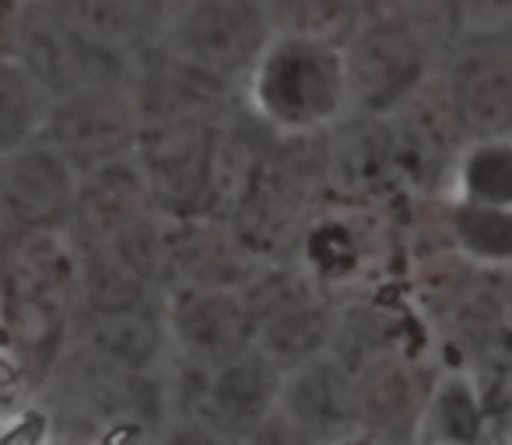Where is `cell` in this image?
I'll return each instance as SVG.
<instances>
[{"mask_svg":"<svg viewBox=\"0 0 512 445\" xmlns=\"http://www.w3.org/2000/svg\"><path fill=\"white\" fill-rule=\"evenodd\" d=\"M239 102L274 134H313L348 113L337 46L271 36L239 85Z\"/></svg>","mask_w":512,"mask_h":445,"instance_id":"obj_1","label":"cell"},{"mask_svg":"<svg viewBox=\"0 0 512 445\" xmlns=\"http://www.w3.org/2000/svg\"><path fill=\"white\" fill-rule=\"evenodd\" d=\"M442 46L432 29L400 15L362 18L341 46L348 113L390 116L439 67Z\"/></svg>","mask_w":512,"mask_h":445,"instance_id":"obj_2","label":"cell"},{"mask_svg":"<svg viewBox=\"0 0 512 445\" xmlns=\"http://www.w3.org/2000/svg\"><path fill=\"white\" fill-rule=\"evenodd\" d=\"M214 144H218V116L141 123L130 158L141 172L151 207L162 218L200 221L221 214L214 193Z\"/></svg>","mask_w":512,"mask_h":445,"instance_id":"obj_3","label":"cell"},{"mask_svg":"<svg viewBox=\"0 0 512 445\" xmlns=\"http://www.w3.org/2000/svg\"><path fill=\"white\" fill-rule=\"evenodd\" d=\"M11 57L53 102L88 85L127 88L137 53L85 36L46 0H25Z\"/></svg>","mask_w":512,"mask_h":445,"instance_id":"obj_4","label":"cell"},{"mask_svg":"<svg viewBox=\"0 0 512 445\" xmlns=\"http://www.w3.org/2000/svg\"><path fill=\"white\" fill-rule=\"evenodd\" d=\"M271 36L264 0H179L158 43L239 88Z\"/></svg>","mask_w":512,"mask_h":445,"instance_id":"obj_5","label":"cell"},{"mask_svg":"<svg viewBox=\"0 0 512 445\" xmlns=\"http://www.w3.org/2000/svg\"><path fill=\"white\" fill-rule=\"evenodd\" d=\"M386 123L397 144L400 186L407 197H449V183L456 162L467 151V137L449 106L439 67L386 116Z\"/></svg>","mask_w":512,"mask_h":445,"instance_id":"obj_6","label":"cell"},{"mask_svg":"<svg viewBox=\"0 0 512 445\" xmlns=\"http://www.w3.org/2000/svg\"><path fill=\"white\" fill-rule=\"evenodd\" d=\"M137 134L141 116L127 88L88 85L50 102L39 141L50 144L78 176H85L134 155Z\"/></svg>","mask_w":512,"mask_h":445,"instance_id":"obj_7","label":"cell"},{"mask_svg":"<svg viewBox=\"0 0 512 445\" xmlns=\"http://www.w3.org/2000/svg\"><path fill=\"white\" fill-rule=\"evenodd\" d=\"M439 372L425 351H386L355 375L358 431L376 445H411Z\"/></svg>","mask_w":512,"mask_h":445,"instance_id":"obj_8","label":"cell"},{"mask_svg":"<svg viewBox=\"0 0 512 445\" xmlns=\"http://www.w3.org/2000/svg\"><path fill=\"white\" fill-rule=\"evenodd\" d=\"M439 78L467 144L512 137V43L442 50Z\"/></svg>","mask_w":512,"mask_h":445,"instance_id":"obj_9","label":"cell"},{"mask_svg":"<svg viewBox=\"0 0 512 445\" xmlns=\"http://www.w3.org/2000/svg\"><path fill=\"white\" fill-rule=\"evenodd\" d=\"M327 176L334 204H390L404 197L390 123L344 113L327 127Z\"/></svg>","mask_w":512,"mask_h":445,"instance_id":"obj_10","label":"cell"},{"mask_svg":"<svg viewBox=\"0 0 512 445\" xmlns=\"http://www.w3.org/2000/svg\"><path fill=\"white\" fill-rule=\"evenodd\" d=\"M127 92L134 99L141 123L214 120L239 99L235 85L214 78V74H207L204 67L190 64V60L176 57L162 43L137 50Z\"/></svg>","mask_w":512,"mask_h":445,"instance_id":"obj_11","label":"cell"},{"mask_svg":"<svg viewBox=\"0 0 512 445\" xmlns=\"http://www.w3.org/2000/svg\"><path fill=\"white\" fill-rule=\"evenodd\" d=\"M78 172L46 141H29L0 155V221L8 228L67 232Z\"/></svg>","mask_w":512,"mask_h":445,"instance_id":"obj_12","label":"cell"},{"mask_svg":"<svg viewBox=\"0 0 512 445\" xmlns=\"http://www.w3.org/2000/svg\"><path fill=\"white\" fill-rule=\"evenodd\" d=\"M67 351L85 361L123 372H155L169 358V330H165L162 302L137 309H74L67 330Z\"/></svg>","mask_w":512,"mask_h":445,"instance_id":"obj_13","label":"cell"},{"mask_svg":"<svg viewBox=\"0 0 512 445\" xmlns=\"http://www.w3.org/2000/svg\"><path fill=\"white\" fill-rule=\"evenodd\" d=\"M172 354L221 361L253 344V316L239 288H176L158 295Z\"/></svg>","mask_w":512,"mask_h":445,"instance_id":"obj_14","label":"cell"},{"mask_svg":"<svg viewBox=\"0 0 512 445\" xmlns=\"http://www.w3.org/2000/svg\"><path fill=\"white\" fill-rule=\"evenodd\" d=\"M278 410L295 431L320 445L358 435L355 379L330 354H316L281 375Z\"/></svg>","mask_w":512,"mask_h":445,"instance_id":"obj_15","label":"cell"},{"mask_svg":"<svg viewBox=\"0 0 512 445\" xmlns=\"http://www.w3.org/2000/svg\"><path fill=\"white\" fill-rule=\"evenodd\" d=\"M151 197L144 190V179L137 172L134 158H120L102 169H92L78 176V193H74L71 225L67 239L74 246H99L109 249L148 214Z\"/></svg>","mask_w":512,"mask_h":445,"instance_id":"obj_16","label":"cell"},{"mask_svg":"<svg viewBox=\"0 0 512 445\" xmlns=\"http://www.w3.org/2000/svg\"><path fill=\"white\" fill-rule=\"evenodd\" d=\"M256 263L235 246L221 218L169 221L162 263V291L176 288H242Z\"/></svg>","mask_w":512,"mask_h":445,"instance_id":"obj_17","label":"cell"},{"mask_svg":"<svg viewBox=\"0 0 512 445\" xmlns=\"http://www.w3.org/2000/svg\"><path fill=\"white\" fill-rule=\"evenodd\" d=\"M306 207H299L295 200H288L264 172L256 169L253 179L228 200V207L221 211L228 235L235 239V246L256 263H285L295 256L302 239V228L309 221Z\"/></svg>","mask_w":512,"mask_h":445,"instance_id":"obj_18","label":"cell"},{"mask_svg":"<svg viewBox=\"0 0 512 445\" xmlns=\"http://www.w3.org/2000/svg\"><path fill=\"white\" fill-rule=\"evenodd\" d=\"M57 298L78 305V260L67 232L8 228L0 249V302Z\"/></svg>","mask_w":512,"mask_h":445,"instance_id":"obj_19","label":"cell"},{"mask_svg":"<svg viewBox=\"0 0 512 445\" xmlns=\"http://www.w3.org/2000/svg\"><path fill=\"white\" fill-rule=\"evenodd\" d=\"M334 326H337V302H330L316 288H306L256 319L253 344L281 372H288V368L302 365V361L316 358V354H327Z\"/></svg>","mask_w":512,"mask_h":445,"instance_id":"obj_20","label":"cell"},{"mask_svg":"<svg viewBox=\"0 0 512 445\" xmlns=\"http://www.w3.org/2000/svg\"><path fill=\"white\" fill-rule=\"evenodd\" d=\"M260 172L306 211H316L330 200L327 176V130L313 134H274Z\"/></svg>","mask_w":512,"mask_h":445,"instance_id":"obj_21","label":"cell"},{"mask_svg":"<svg viewBox=\"0 0 512 445\" xmlns=\"http://www.w3.org/2000/svg\"><path fill=\"white\" fill-rule=\"evenodd\" d=\"M85 36L123 50H144L158 43L165 32V18L151 0H46Z\"/></svg>","mask_w":512,"mask_h":445,"instance_id":"obj_22","label":"cell"},{"mask_svg":"<svg viewBox=\"0 0 512 445\" xmlns=\"http://www.w3.org/2000/svg\"><path fill=\"white\" fill-rule=\"evenodd\" d=\"M74 260H78L81 309L116 312V309H137V305L158 302V291L141 274H134L120 256L109 253V249L74 246Z\"/></svg>","mask_w":512,"mask_h":445,"instance_id":"obj_23","label":"cell"},{"mask_svg":"<svg viewBox=\"0 0 512 445\" xmlns=\"http://www.w3.org/2000/svg\"><path fill=\"white\" fill-rule=\"evenodd\" d=\"M435 431V445H477L488 435V414H484L477 382L463 372H446L435 379L432 400L421 417V431Z\"/></svg>","mask_w":512,"mask_h":445,"instance_id":"obj_24","label":"cell"},{"mask_svg":"<svg viewBox=\"0 0 512 445\" xmlns=\"http://www.w3.org/2000/svg\"><path fill=\"white\" fill-rule=\"evenodd\" d=\"M449 242L477 267H509L512 260V207H484L446 197Z\"/></svg>","mask_w":512,"mask_h":445,"instance_id":"obj_25","label":"cell"},{"mask_svg":"<svg viewBox=\"0 0 512 445\" xmlns=\"http://www.w3.org/2000/svg\"><path fill=\"white\" fill-rule=\"evenodd\" d=\"M274 36L313 39L341 50L362 22L358 0H264Z\"/></svg>","mask_w":512,"mask_h":445,"instance_id":"obj_26","label":"cell"},{"mask_svg":"<svg viewBox=\"0 0 512 445\" xmlns=\"http://www.w3.org/2000/svg\"><path fill=\"white\" fill-rule=\"evenodd\" d=\"M449 200L512 207V141L467 144L449 183Z\"/></svg>","mask_w":512,"mask_h":445,"instance_id":"obj_27","label":"cell"},{"mask_svg":"<svg viewBox=\"0 0 512 445\" xmlns=\"http://www.w3.org/2000/svg\"><path fill=\"white\" fill-rule=\"evenodd\" d=\"M50 99L15 57H0V155L36 141Z\"/></svg>","mask_w":512,"mask_h":445,"instance_id":"obj_28","label":"cell"},{"mask_svg":"<svg viewBox=\"0 0 512 445\" xmlns=\"http://www.w3.org/2000/svg\"><path fill=\"white\" fill-rule=\"evenodd\" d=\"M512 43V0H449L439 22V46Z\"/></svg>","mask_w":512,"mask_h":445,"instance_id":"obj_29","label":"cell"},{"mask_svg":"<svg viewBox=\"0 0 512 445\" xmlns=\"http://www.w3.org/2000/svg\"><path fill=\"white\" fill-rule=\"evenodd\" d=\"M446 4L449 0H358V11H362V18L400 15V18H407V22L432 29L435 39H439V22H442Z\"/></svg>","mask_w":512,"mask_h":445,"instance_id":"obj_30","label":"cell"},{"mask_svg":"<svg viewBox=\"0 0 512 445\" xmlns=\"http://www.w3.org/2000/svg\"><path fill=\"white\" fill-rule=\"evenodd\" d=\"M32 393H36V386L25 375V368L18 365V358L8 347H0V424H8L15 414H22L29 407Z\"/></svg>","mask_w":512,"mask_h":445,"instance_id":"obj_31","label":"cell"},{"mask_svg":"<svg viewBox=\"0 0 512 445\" xmlns=\"http://www.w3.org/2000/svg\"><path fill=\"white\" fill-rule=\"evenodd\" d=\"M232 445H320L313 438H306L302 431H295L292 424L285 421L278 407L271 414H264L256 424H249L242 435L232 438Z\"/></svg>","mask_w":512,"mask_h":445,"instance_id":"obj_32","label":"cell"},{"mask_svg":"<svg viewBox=\"0 0 512 445\" xmlns=\"http://www.w3.org/2000/svg\"><path fill=\"white\" fill-rule=\"evenodd\" d=\"M53 438V421L46 414L43 403L25 407L22 414H15L8 424H0V445H43Z\"/></svg>","mask_w":512,"mask_h":445,"instance_id":"obj_33","label":"cell"},{"mask_svg":"<svg viewBox=\"0 0 512 445\" xmlns=\"http://www.w3.org/2000/svg\"><path fill=\"white\" fill-rule=\"evenodd\" d=\"M155 445H232V438L197 417H169L155 435Z\"/></svg>","mask_w":512,"mask_h":445,"instance_id":"obj_34","label":"cell"},{"mask_svg":"<svg viewBox=\"0 0 512 445\" xmlns=\"http://www.w3.org/2000/svg\"><path fill=\"white\" fill-rule=\"evenodd\" d=\"M22 11H25V0H0V57H11Z\"/></svg>","mask_w":512,"mask_h":445,"instance_id":"obj_35","label":"cell"},{"mask_svg":"<svg viewBox=\"0 0 512 445\" xmlns=\"http://www.w3.org/2000/svg\"><path fill=\"white\" fill-rule=\"evenodd\" d=\"M151 4H155V11L158 15L165 18V25H169V18H172V11L179 8V0H151Z\"/></svg>","mask_w":512,"mask_h":445,"instance_id":"obj_36","label":"cell"},{"mask_svg":"<svg viewBox=\"0 0 512 445\" xmlns=\"http://www.w3.org/2000/svg\"><path fill=\"white\" fill-rule=\"evenodd\" d=\"M43 445H67L64 438H50V442H43Z\"/></svg>","mask_w":512,"mask_h":445,"instance_id":"obj_37","label":"cell"}]
</instances>
